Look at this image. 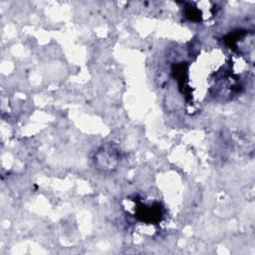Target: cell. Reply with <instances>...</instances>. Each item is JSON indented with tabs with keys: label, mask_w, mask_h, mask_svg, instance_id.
<instances>
[{
	"label": "cell",
	"mask_w": 255,
	"mask_h": 255,
	"mask_svg": "<svg viewBox=\"0 0 255 255\" xmlns=\"http://www.w3.org/2000/svg\"><path fill=\"white\" fill-rule=\"evenodd\" d=\"M140 207H137L135 210V217L141 222H146L150 224H155L160 221L161 218V208L157 203H141L139 202Z\"/></svg>",
	"instance_id": "obj_1"
}]
</instances>
